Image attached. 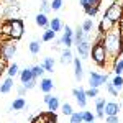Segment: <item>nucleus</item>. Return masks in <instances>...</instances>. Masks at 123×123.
<instances>
[{
    "instance_id": "f257e3e1",
    "label": "nucleus",
    "mask_w": 123,
    "mask_h": 123,
    "mask_svg": "<svg viewBox=\"0 0 123 123\" xmlns=\"http://www.w3.org/2000/svg\"><path fill=\"white\" fill-rule=\"evenodd\" d=\"M120 38H122V33H120V30H117V28H113L112 31H108V33L104 35L102 43H104L105 49H107L108 57H112V59H117L120 56Z\"/></svg>"
},
{
    "instance_id": "f03ea898",
    "label": "nucleus",
    "mask_w": 123,
    "mask_h": 123,
    "mask_svg": "<svg viewBox=\"0 0 123 123\" xmlns=\"http://www.w3.org/2000/svg\"><path fill=\"white\" fill-rule=\"evenodd\" d=\"M90 56H92V61H94L98 67L107 66L108 54H107V49H105L102 41H95L94 44H92V48H90Z\"/></svg>"
},
{
    "instance_id": "7ed1b4c3",
    "label": "nucleus",
    "mask_w": 123,
    "mask_h": 123,
    "mask_svg": "<svg viewBox=\"0 0 123 123\" xmlns=\"http://www.w3.org/2000/svg\"><path fill=\"white\" fill-rule=\"evenodd\" d=\"M15 54H17V41L7 39V41H3V43L0 44V57H2L5 62L12 61Z\"/></svg>"
},
{
    "instance_id": "20e7f679",
    "label": "nucleus",
    "mask_w": 123,
    "mask_h": 123,
    "mask_svg": "<svg viewBox=\"0 0 123 123\" xmlns=\"http://www.w3.org/2000/svg\"><path fill=\"white\" fill-rule=\"evenodd\" d=\"M8 25H10V35L8 39H13V41H18L21 36H23V31H25V25L20 18H12L8 20Z\"/></svg>"
},
{
    "instance_id": "39448f33",
    "label": "nucleus",
    "mask_w": 123,
    "mask_h": 123,
    "mask_svg": "<svg viewBox=\"0 0 123 123\" xmlns=\"http://www.w3.org/2000/svg\"><path fill=\"white\" fill-rule=\"evenodd\" d=\"M104 17H107L108 20H112L115 25H117V23L122 20V17H123V8L120 7V3L115 0L113 3H112L108 8L105 10V15H104Z\"/></svg>"
},
{
    "instance_id": "423d86ee",
    "label": "nucleus",
    "mask_w": 123,
    "mask_h": 123,
    "mask_svg": "<svg viewBox=\"0 0 123 123\" xmlns=\"http://www.w3.org/2000/svg\"><path fill=\"white\" fill-rule=\"evenodd\" d=\"M107 80H108V74H100V72H95V71L89 72V87L98 89V87L107 84Z\"/></svg>"
},
{
    "instance_id": "0eeeda50",
    "label": "nucleus",
    "mask_w": 123,
    "mask_h": 123,
    "mask_svg": "<svg viewBox=\"0 0 123 123\" xmlns=\"http://www.w3.org/2000/svg\"><path fill=\"white\" fill-rule=\"evenodd\" d=\"M76 48H77V53H79L80 59H87L90 56V48H92V44H90V33H85V38L79 44H76Z\"/></svg>"
},
{
    "instance_id": "6e6552de",
    "label": "nucleus",
    "mask_w": 123,
    "mask_h": 123,
    "mask_svg": "<svg viewBox=\"0 0 123 123\" xmlns=\"http://www.w3.org/2000/svg\"><path fill=\"white\" fill-rule=\"evenodd\" d=\"M64 33H62V36H61V44L62 46H66L71 49V46L74 44V30L71 28V26H67V25H64Z\"/></svg>"
},
{
    "instance_id": "1a4fd4ad",
    "label": "nucleus",
    "mask_w": 123,
    "mask_h": 123,
    "mask_svg": "<svg viewBox=\"0 0 123 123\" xmlns=\"http://www.w3.org/2000/svg\"><path fill=\"white\" fill-rule=\"evenodd\" d=\"M72 95L76 97L79 107L85 108V105H87V95H85V90H84V89H82V87H79V89H72Z\"/></svg>"
},
{
    "instance_id": "9d476101",
    "label": "nucleus",
    "mask_w": 123,
    "mask_h": 123,
    "mask_svg": "<svg viewBox=\"0 0 123 123\" xmlns=\"http://www.w3.org/2000/svg\"><path fill=\"white\" fill-rule=\"evenodd\" d=\"M72 64H74V77L80 82L82 77H84V67H82L80 57H74V59H72Z\"/></svg>"
},
{
    "instance_id": "9b49d317",
    "label": "nucleus",
    "mask_w": 123,
    "mask_h": 123,
    "mask_svg": "<svg viewBox=\"0 0 123 123\" xmlns=\"http://www.w3.org/2000/svg\"><path fill=\"white\" fill-rule=\"evenodd\" d=\"M113 28H115V23L112 21V20H108L107 17H104V18L100 20V25H98V33L105 35V33L112 31Z\"/></svg>"
},
{
    "instance_id": "f8f14e48",
    "label": "nucleus",
    "mask_w": 123,
    "mask_h": 123,
    "mask_svg": "<svg viewBox=\"0 0 123 123\" xmlns=\"http://www.w3.org/2000/svg\"><path fill=\"white\" fill-rule=\"evenodd\" d=\"M118 112H120V105L117 102H107L105 104V108H104L105 117H115V115H118Z\"/></svg>"
},
{
    "instance_id": "ddd939ff",
    "label": "nucleus",
    "mask_w": 123,
    "mask_h": 123,
    "mask_svg": "<svg viewBox=\"0 0 123 123\" xmlns=\"http://www.w3.org/2000/svg\"><path fill=\"white\" fill-rule=\"evenodd\" d=\"M105 98L102 97H97L95 98V118H105V113H104V108H105Z\"/></svg>"
},
{
    "instance_id": "4468645a",
    "label": "nucleus",
    "mask_w": 123,
    "mask_h": 123,
    "mask_svg": "<svg viewBox=\"0 0 123 123\" xmlns=\"http://www.w3.org/2000/svg\"><path fill=\"white\" fill-rule=\"evenodd\" d=\"M39 89H41V92L49 94V92L54 89V82H53V79H49V77H43L41 82H39Z\"/></svg>"
},
{
    "instance_id": "2eb2a0df",
    "label": "nucleus",
    "mask_w": 123,
    "mask_h": 123,
    "mask_svg": "<svg viewBox=\"0 0 123 123\" xmlns=\"http://www.w3.org/2000/svg\"><path fill=\"white\" fill-rule=\"evenodd\" d=\"M23 108H26V100H25L23 97H17L8 107L10 112H12V110H23Z\"/></svg>"
},
{
    "instance_id": "dca6fc26",
    "label": "nucleus",
    "mask_w": 123,
    "mask_h": 123,
    "mask_svg": "<svg viewBox=\"0 0 123 123\" xmlns=\"http://www.w3.org/2000/svg\"><path fill=\"white\" fill-rule=\"evenodd\" d=\"M35 21H36V25H38L39 28H44V30L49 28V18H48V15H44V13H38L35 17Z\"/></svg>"
},
{
    "instance_id": "f3484780",
    "label": "nucleus",
    "mask_w": 123,
    "mask_h": 123,
    "mask_svg": "<svg viewBox=\"0 0 123 123\" xmlns=\"http://www.w3.org/2000/svg\"><path fill=\"white\" fill-rule=\"evenodd\" d=\"M17 12H18V5H17V3H10V5H7L5 10H3V18L5 20H12Z\"/></svg>"
},
{
    "instance_id": "a211bd4d",
    "label": "nucleus",
    "mask_w": 123,
    "mask_h": 123,
    "mask_svg": "<svg viewBox=\"0 0 123 123\" xmlns=\"http://www.w3.org/2000/svg\"><path fill=\"white\" fill-rule=\"evenodd\" d=\"M12 89H13V79L12 77H7L0 82V94H8Z\"/></svg>"
},
{
    "instance_id": "6ab92c4d",
    "label": "nucleus",
    "mask_w": 123,
    "mask_h": 123,
    "mask_svg": "<svg viewBox=\"0 0 123 123\" xmlns=\"http://www.w3.org/2000/svg\"><path fill=\"white\" fill-rule=\"evenodd\" d=\"M20 80H21V84H26V82H30L31 79H35L33 77V71H31V67H25L23 71H20Z\"/></svg>"
},
{
    "instance_id": "aec40b11",
    "label": "nucleus",
    "mask_w": 123,
    "mask_h": 123,
    "mask_svg": "<svg viewBox=\"0 0 123 123\" xmlns=\"http://www.w3.org/2000/svg\"><path fill=\"white\" fill-rule=\"evenodd\" d=\"M62 28H64V23H62V20H61V18L54 17V18H51V20H49V30H53L54 33L61 31Z\"/></svg>"
},
{
    "instance_id": "412c9836",
    "label": "nucleus",
    "mask_w": 123,
    "mask_h": 123,
    "mask_svg": "<svg viewBox=\"0 0 123 123\" xmlns=\"http://www.w3.org/2000/svg\"><path fill=\"white\" fill-rule=\"evenodd\" d=\"M72 59H74V54H72V51L69 49V48H66L62 53H61V64H69V62H72Z\"/></svg>"
},
{
    "instance_id": "4be33fe9",
    "label": "nucleus",
    "mask_w": 123,
    "mask_h": 123,
    "mask_svg": "<svg viewBox=\"0 0 123 123\" xmlns=\"http://www.w3.org/2000/svg\"><path fill=\"white\" fill-rule=\"evenodd\" d=\"M54 64H56V61H54V57H44L43 59V62H41V66L44 67V71L46 72H53L54 71Z\"/></svg>"
},
{
    "instance_id": "5701e85b",
    "label": "nucleus",
    "mask_w": 123,
    "mask_h": 123,
    "mask_svg": "<svg viewBox=\"0 0 123 123\" xmlns=\"http://www.w3.org/2000/svg\"><path fill=\"white\" fill-rule=\"evenodd\" d=\"M28 49H30V53H31L33 56L39 54V51H41V44H39V41H38V39H33V41L28 44Z\"/></svg>"
},
{
    "instance_id": "b1692460",
    "label": "nucleus",
    "mask_w": 123,
    "mask_h": 123,
    "mask_svg": "<svg viewBox=\"0 0 123 123\" xmlns=\"http://www.w3.org/2000/svg\"><path fill=\"white\" fill-rule=\"evenodd\" d=\"M113 72H115V76H122V74H123V59H122V57H117V59H115Z\"/></svg>"
},
{
    "instance_id": "393cba45",
    "label": "nucleus",
    "mask_w": 123,
    "mask_h": 123,
    "mask_svg": "<svg viewBox=\"0 0 123 123\" xmlns=\"http://www.w3.org/2000/svg\"><path fill=\"white\" fill-rule=\"evenodd\" d=\"M18 74H20V67H18L17 62H13V64H10V66L7 67V76H8V77L13 79V77H17Z\"/></svg>"
},
{
    "instance_id": "a878e982",
    "label": "nucleus",
    "mask_w": 123,
    "mask_h": 123,
    "mask_svg": "<svg viewBox=\"0 0 123 123\" xmlns=\"http://www.w3.org/2000/svg\"><path fill=\"white\" fill-rule=\"evenodd\" d=\"M84 38H85L84 30L80 28V26H77V28L74 30V44H79V43H80Z\"/></svg>"
},
{
    "instance_id": "bb28decb",
    "label": "nucleus",
    "mask_w": 123,
    "mask_h": 123,
    "mask_svg": "<svg viewBox=\"0 0 123 123\" xmlns=\"http://www.w3.org/2000/svg\"><path fill=\"white\" fill-rule=\"evenodd\" d=\"M82 122L84 123H94L95 122V113L90 110H82Z\"/></svg>"
},
{
    "instance_id": "cd10ccee",
    "label": "nucleus",
    "mask_w": 123,
    "mask_h": 123,
    "mask_svg": "<svg viewBox=\"0 0 123 123\" xmlns=\"http://www.w3.org/2000/svg\"><path fill=\"white\" fill-rule=\"evenodd\" d=\"M49 12H53V10H51V3H49L48 0H39V13L48 15Z\"/></svg>"
},
{
    "instance_id": "c85d7f7f",
    "label": "nucleus",
    "mask_w": 123,
    "mask_h": 123,
    "mask_svg": "<svg viewBox=\"0 0 123 123\" xmlns=\"http://www.w3.org/2000/svg\"><path fill=\"white\" fill-rule=\"evenodd\" d=\"M46 105H48V110H49V112H56V110H59V107H61V105H59V98H57V97H53V98H51Z\"/></svg>"
},
{
    "instance_id": "c756f323",
    "label": "nucleus",
    "mask_w": 123,
    "mask_h": 123,
    "mask_svg": "<svg viewBox=\"0 0 123 123\" xmlns=\"http://www.w3.org/2000/svg\"><path fill=\"white\" fill-rule=\"evenodd\" d=\"M31 71H33V77H35V79H38V77H43V74L46 72V71H44V67L41 66V64H36V66H33V67H31Z\"/></svg>"
},
{
    "instance_id": "7c9ffc66",
    "label": "nucleus",
    "mask_w": 123,
    "mask_h": 123,
    "mask_svg": "<svg viewBox=\"0 0 123 123\" xmlns=\"http://www.w3.org/2000/svg\"><path fill=\"white\" fill-rule=\"evenodd\" d=\"M80 28L84 30V33H90L92 28H94V20H92V18H87L84 23L80 25Z\"/></svg>"
},
{
    "instance_id": "2f4dec72",
    "label": "nucleus",
    "mask_w": 123,
    "mask_h": 123,
    "mask_svg": "<svg viewBox=\"0 0 123 123\" xmlns=\"http://www.w3.org/2000/svg\"><path fill=\"white\" fill-rule=\"evenodd\" d=\"M56 38V33H54V31H53V30H44V33H43V36H41V39H43V41H53V39Z\"/></svg>"
},
{
    "instance_id": "473e14b6",
    "label": "nucleus",
    "mask_w": 123,
    "mask_h": 123,
    "mask_svg": "<svg viewBox=\"0 0 123 123\" xmlns=\"http://www.w3.org/2000/svg\"><path fill=\"white\" fill-rule=\"evenodd\" d=\"M61 112H62V115H66V117H71V115L74 113V110H72V105L71 104H62L61 105Z\"/></svg>"
},
{
    "instance_id": "72a5a7b5",
    "label": "nucleus",
    "mask_w": 123,
    "mask_h": 123,
    "mask_svg": "<svg viewBox=\"0 0 123 123\" xmlns=\"http://www.w3.org/2000/svg\"><path fill=\"white\" fill-rule=\"evenodd\" d=\"M110 84L113 85L117 90H120V89L123 87V77L122 76H115L113 79H112V82H110Z\"/></svg>"
},
{
    "instance_id": "f704fd0d",
    "label": "nucleus",
    "mask_w": 123,
    "mask_h": 123,
    "mask_svg": "<svg viewBox=\"0 0 123 123\" xmlns=\"http://www.w3.org/2000/svg\"><path fill=\"white\" fill-rule=\"evenodd\" d=\"M69 118H71L69 123H84L82 122V112H74Z\"/></svg>"
},
{
    "instance_id": "c9c22d12",
    "label": "nucleus",
    "mask_w": 123,
    "mask_h": 123,
    "mask_svg": "<svg viewBox=\"0 0 123 123\" xmlns=\"http://www.w3.org/2000/svg\"><path fill=\"white\" fill-rule=\"evenodd\" d=\"M85 95H87V98H97V95H98V89L89 87V89L85 90Z\"/></svg>"
},
{
    "instance_id": "e433bc0d",
    "label": "nucleus",
    "mask_w": 123,
    "mask_h": 123,
    "mask_svg": "<svg viewBox=\"0 0 123 123\" xmlns=\"http://www.w3.org/2000/svg\"><path fill=\"white\" fill-rule=\"evenodd\" d=\"M97 12H98V7H87L85 8V15L89 18H94L95 15H97Z\"/></svg>"
},
{
    "instance_id": "4c0bfd02",
    "label": "nucleus",
    "mask_w": 123,
    "mask_h": 123,
    "mask_svg": "<svg viewBox=\"0 0 123 123\" xmlns=\"http://www.w3.org/2000/svg\"><path fill=\"white\" fill-rule=\"evenodd\" d=\"M105 87H107V92L112 95V97H118V90H117V89H115L110 82H107V84H105Z\"/></svg>"
},
{
    "instance_id": "58836bf2",
    "label": "nucleus",
    "mask_w": 123,
    "mask_h": 123,
    "mask_svg": "<svg viewBox=\"0 0 123 123\" xmlns=\"http://www.w3.org/2000/svg\"><path fill=\"white\" fill-rule=\"evenodd\" d=\"M48 122V113H43V115H38L36 118H33L31 123H46Z\"/></svg>"
},
{
    "instance_id": "ea45409f",
    "label": "nucleus",
    "mask_w": 123,
    "mask_h": 123,
    "mask_svg": "<svg viewBox=\"0 0 123 123\" xmlns=\"http://www.w3.org/2000/svg\"><path fill=\"white\" fill-rule=\"evenodd\" d=\"M62 8V0H53L51 2V10H54V12H57V10Z\"/></svg>"
},
{
    "instance_id": "a19ab883",
    "label": "nucleus",
    "mask_w": 123,
    "mask_h": 123,
    "mask_svg": "<svg viewBox=\"0 0 123 123\" xmlns=\"http://www.w3.org/2000/svg\"><path fill=\"white\" fill-rule=\"evenodd\" d=\"M23 87H25L26 90H31V89H35V87H36V79H31L30 82H26V84H23Z\"/></svg>"
},
{
    "instance_id": "79ce46f5",
    "label": "nucleus",
    "mask_w": 123,
    "mask_h": 123,
    "mask_svg": "<svg viewBox=\"0 0 123 123\" xmlns=\"http://www.w3.org/2000/svg\"><path fill=\"white\" fill-rule=\"evenodd\" d=\"M105 122L107 123H120V118H118V115H115V117H105Z\"/></svg>"
},
{
    "instance_id": "37998d69",
    "label": "nucleus",
    "mask_w": 123,
    "mask_h": 123,
    "mask_svg": "<svg viewBox=\"0 0 123 123\" xmlns=\"http://www.w3.org/2000/svg\"><path fill=\"white\" fill-rule=\"evenodd\" d=\"M46 123H57L56 113H54V112H49V113H48V122Z\"/></svg>"
},
{
    "instance_id": "c03bdc74",
    "label": "nucleus",
    "mask_w": 123,
    "mask_h": 123,
    "mask_svg": "<svg viewBox=\"0 0 123 123\" xmlns=\"http://www.w3.org/2000/svg\"><path fill=\"white\" fill-rule=\"evenodd\" d=\"M89 7H100V0H89Z\"/></svg>"
},
{
    "instance_id": "a18cd8bd",
    "label": "nucleus",
    "mask_w": 123,
    "mask_h": 123,
    "mask_svg": "<svg viewBox=\"0 0 123 123\" xmlns=\"http://www.w3.org/2000/svg\"><path fill=\"white\" fill-rule=\"evenodd\" d=\"M5 72V61L0 57V77H2V74Z\"/></svg>"
},
{
    "instance_id": "49530a36",
    "label": "nucleus",
    "mask_w": 123,
    "mask_h": 123,
    "mask_svg": "<svg viewBox=\"0 0 123 123\" xmlns=\"http://www.w3.org/2000/svg\"><path fill=\"white\" fill-rule=\"evenodd\" d=\"M26 94V89L21 85V87H18V97H23V95Z\"/></svg>"
},
{
    "instance_id": "de8ad7c7",
    "label": "nucleus",
    "mask_w": 123,
    "mask_h": 123,
    "mask_svg": "<svg viewBox=\"0 0 123 123\" xmlns=\"http://www.w3.org/2000/svg\"><path fill=\"white\" fill-rule=\"evenodd\" d=\"M79 3H80V7H82L84 10L89 7V0H79Z\"/></svg>"
},
{
    "instance_id": "09e8293b",
    "label": "nucleus",
    "mask_w": 123,
    "mask_h": 123,
    "mask_svg": "<svg viewBox=\"0 0 123 123\" xmlns=\"http://www.w3.org/2000/svg\"><path fill=\"white\" fill-rule=\"evenodd\" d=\"M51 98H53V95H51V94H44V97H43V102H44V104H48Z\"/></svg>"
},
{
    "instance_id": "8fccbe9b",
    "label": "nucleus",
    "mask_w": 123,
    "mask_h": 123,
    "mask_svg": "<svg viewBox=\"0 0 123 123\" xmlns=\"http://www.w3.org/2000/svg\"><path fill=\"white\" fill-rule=\"evenodd\" d=\"M123 53V35H122V38H120V54Z\"/></svg>"
},
{
    "instance_id": "3c124183",
    "label": "nucleus",
    "mask_w": 123,
    "mask_h": 123,
    "mask_svg": "<svg viewBox=\"0 0 123 123\" xmlns=\"http://www.w3.org/2000/svg\"><path fill=\"white\" fill-rule=\"evenodd\" d=\"M5 2H15V0H5Z\"/></svg>"
},
{
    "instance_id": "603ef678",
    "label": "nucleus",
    "mask_w": 123,
    "mask_h": 123,
    "mask_svg": "<svg viewBox=\"0 0 123 123\" xmlns=\"http://www.w3.org/2000/svg\"><path fill=\"white\" fill-rule=\"evenodd\" d=\"M122 107H123V100H122Z\"/></svg>"
},
{
    "instance_id": "864d4df0",
    "label": "nucleus",
    "mask_w": 123,
    "mask_h": 123,
    "mask_svg": "<svg viewBox=\"0 0 123 123\" xmlns=\"http://www.w3.org/2000/svg\"><path fill=\"white\" fill-rule=\"evenodd\" d=\"M100 3H102V0H100Z\"/></svg>"
}]
</instances>
